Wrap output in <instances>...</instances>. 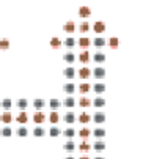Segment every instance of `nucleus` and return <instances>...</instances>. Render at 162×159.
<instances>
[{
  "mask_svg": "<svg viewBox=\"0 0 162 159\" xmlns=\"http://www.w3.org/2000/svg\"><path fill=\"white\" fill-rule=\"evenodd\" d=\"M79 106H80V107H90V106H91V101L87 99V98H80V99H79Z\"/></svg>",
  "mask_w": 162,
  "mask_h": 159,
  "instance_id": "obj_22",
  "label": "nucleus"
},
{
  "mask_svg": "<svg viewBox=\"0 0 162 159\" xmlns=\"http://www.w3.org/2000/svg\"><path fill=\"white\" fill-rule=\"evenodd\" d=\"M63 120H65L66 123L71 124V123H74V121H76V115H74L73 112H68V114H65V117H63Z\"/></svg>",
  "mask_w": 162,
  "mask_h": 159,
  "instance_id": "obj_8",
  "label": "nucleus"
},
{
  "mask_svg": "<svg viewBox=\"0 0 162 159\" xmlns=\"http://www.w3.org/2000/svg\"><path fill=\"white\" fill-rule=\"evenodd\" d=\"M8 47H10V41L8 39H2V41H0V49H8Z\"/></svg>",
  "mask_w": 162,
  "mask_h": 159,
  "instance_id": "obj_36",
  "label": "nucleus"
},
{
  "mask_svg": "<svg viewBox=\"0 0 162 159\" xmlns=\"http://www.w3.org/2000/svg\"><path fill=\"white\" fill-rule=\"evenodd\" d=\"M63 60H65V61H68V63H73V61L76 60V55H74L73 52H68V54H65V55H63Z\"/></svg>",
  "mask_w": 162,
  "mask_h": 159,
  "instance_id": "obj_13",
  "label": "nucleus"
},
{
  "mask_svg": "<svg viewBox=\"0 0 162 159\" xmlns=\"http://www.w3.org/2000/svg\"><path fill=\"white\" fill-rule=\"evenodd\" d=\"M0 120H2L3 123H11L13 117H11V114H10V112H5V114H2V117H0Z\"/></svg>",
  "mask_w": 162,
  "mask_h": 159,
  "instance_id": "obj_18",
  "label": "nucleus"
},
{
  "mask_svg": "<svg viewBox=\"0 0 162 159\" xmlns=\"http://www.w3.org/2000/svg\"><path fill=\"white\" fill-rule=\"evenodd\" d=\"M63 104H65V107H69V109H71V107H74V106H76V101H74L73 96H68Z\"/></svg>",
  "mask_w": 162,
  "mask_h": 159,
  "instance_id": "obj_11",
  "label": "nucleus"
},
{
  "mask_svg": "<svg viewBox=\"0 0 162 159\" xmlns=\"http://www.w3.org/2000/svg\"><path fill=\"white\" fill-rule=\"evenodd\" d=\"M63 148H65L66 151H73V150L76 148V145H74L73 142H68V143H65V147H63Z\"/></svg>",
  "mask_w": 162,
  "mask_h": 159,
  "instance_id": "obj_37",
  "label": "nucleus"
},
{
  "mask_svg": "<svg viewBox=\"0 0 162 159\" xmlns=\"http://www.w3.org/2000/svg\"><path fill=\"white\" fill-rule=\"evenodd\" d=\"M93 106H95V107H98V109H101V107H104V106H105V101H104L102 98H96V99L93 101Z\"/></svg>",
  "mask_w": 162,
  "mask_h": 159,
  "instance_id": "obj_20",
  "label": "nucleus"
},
{
  "mask_svg": "<svg viewBox=\"0 0 162 159\" xmlns=\"http://www.w3.org/2000/svg\"><path fill=\"white\" fill-rule=\"evenodd\" d=\"M19 123H25L27 120H29V117H27V114L25 112H20L19 115H17V118H16Z\"/></svg>",
  "mask_w": 162,
  "mask_h": 159,
  "instance_id": "obj_26",
  "label": "nucleus"
},
{
  "mask_svg": "<svg viewBox=\"0 0 162 159\" xmlns=\"http://www.w3.org/2000/svg\"><path fill=\"white\" fill-rule=\"evenodd\" d=\"M93 136H95V137H98V139H101V137H104V136H105V131H104V129H101V128H98V129H95V131H93Z\"/></svg>",
  "mask_w": 162,
  "mask_h": 159,
  "instance_id": "obj_23",
  "label": "nucleus"
},
{
  "mask_svg": "<svg viewBox=\"0 0 162 159\" xmlns=\"http://www.w3.org/2000/svg\"><path fill=\"white\" fill-rule=\"evenodd\" d=\"M93 60L96 61V63H104V60H105V55L102 52H96L93 55Z\"/></svg>",
  "mask_w": 162,
  "mask_h": 159,
  "instance_id": "obj_7",
  "label": "nucleus"
},
{
  "mask_svg": "<svg viewBox=\"0 0 162 159\" xmlns=\"http://www.w3.org/2000/svg\"><path fill=\"white\" fill-rule=\"evenodd\" d=\"M79 44H80L82 47H88V46H90V39H88V38H80V39H79Z\"/></svg>",
  "mask_w": 162,
  "mask_h": 159,
  "instance_id": "obj_34",
  "label": "nucleus"
},
{
  "mask_svg": "<svg viewBox=\"0 0 162 159\" xmlns=\"http://www.w3.org/2000/svg\"><path fill=\"white\" fill-rule=\"evenodd\" d=\"M93 29H95V32H96V33H104V30H105V25H104L102 20H98V22L93 25Z\"/></svg>",
  "mask_w": 162,
  "mask_h": 159,
  "instance_id": "obj_4",
  "label": "nucleus"
},
{
  "mask_svg": "<svg viewBox=\"0 0 162 159\" xmlns=\"http://www.w3.org/2000/svg\"><path fill=\"white\" fill-rule=\"evenodd\" d=\"M90 134H91V132H90L88 129H82L80 132H79V136H80V137H83V139H85V137H88Z\"/></svg>",
  "mask_w": 162,
  "mask_h": 159,
  "instance_id": "obj_41",
  "label": "nucleus"
},
{
  "mask_svg": "<svg viewBox=\"0 0 162 159\" xmlns=\"http://www.w3.org/2000/svg\"><path fill=\"white\" fill-rule=\"evenodd\" d=\"M110 47H112V49H117V47H118V39L117 38L110 39Z\"/></svg>",
  "mask_w": 162,
  "mask_h": 159,
  "instance_id": "obj_40",
  "label": "nucleus"
},
{
  "mask_svg": "<svg viewBox=\"0 0 162 159\" xmlns=\"http://www.w3.org/2000/svg\"><path fill=\"white\" fill-rule=\"evenodd\" d=\"M88 29H90L88 22H82L80 24V32H88Z\"/></svg>",
  "mask_w": 162,
  "mask_h": 159,
  "instance_id": "obj_42",
  "label": "nucleus"
},
{
  "mask_svg": "<svg viewBox=\"0 0 162 159\" xmlns=\"http://www.w3.org/2000/svg\"><path fill=\"white\" fill-rule=\"evenodd\" d=\"M79 90L82 93H87L88 90H90V84H80V87H79Z\"/></svg>",
  "mask_w": 162,
  "mask_h": 159,
  "instance_id": "obj_38",
  "label": "nucleus"
},
{
  "mask_svg": "<svg viewBox=\"0 0 162 159\" xmlns=\"http://www.w3.org/2000/svg\"><path fill=\"white\" fill-rule=\"evenodd\" d=\"M66 159H74V157H66Z\"/></svg>",
  "mask_w": 162,
  "mask_h": 159,
  "instance_id": "obj_46",
  "label": "nucleus"
},
{
  "mask_svg": "<svg viewBox=\"0 0 162 159\" xmlns=\"http://www.w3.org/2000/svg\"><path fill=\"white\" fill-rule=\"evenodd\" d=\"M93 76L96 79H104L105 77V70L104 68H96V70H93Z\"/></svg>",
  "mask_w": 162,
  "mask_h": 159,
  "instance_id": "obj_1",
  "label": "nucleus"
},
{
  "mask_svg": "<svg viewBox=\"0 0 162 159\" xmlns=\"http://www.w3.org/2000/svg\"><path fill=\"white\" fill-rule=\"evenodd\" d=\"M16 107H17V109H20V110H24V109L29 107V101L24 99V98H20V99H17V101H16Z\"/></svg>",
  "mask_w": 162,
  "mask_h": 159,
  "instance_id": "obj_3",
  "label": "nucleus"
},
{
  "mask_svg": "<svg viewBox=\"0 0 162 159\" xmlns=\"http://www.w3.org/2000/svg\"><path fill=\"white\" fill-rule=\"evenodd\" d=\"M11 134H13L11 128H8V126H6V128H2V136H3V137H10Z\"/></svg>",
  "mask_w": 162,
  "mask_h": 159,
  "instance_id": "obj_31",
  "label": "nucleus"
},
{
  "mask_svg": "<svg viewBox=\"0 0 162 159\" xmlns=\"http://www.w3.org/2000/svg\"><path fill=\"white\" fill-rule=\"evenodd\" d=\"M80 159H88V157H80Z\"/></svg>",
  "mask_w": 162,
  "mask_h": 159,
  "instance_id": "obj_45",
  "label": "nucleus"
},
{
  "mask_svg": "<svg viewBox=\"0 0 162 159\" xmlns=\"http://www.w3.org/2000/svg\"><path fill=\"white\" fill-rule=\"evenodd\" d=\"M44 104H46V102H44L43 99H35V101H33V107L36 109V110H41V109L44 107Z\"/></svg>",
  "mask_w": 162,
  "mask_h": 159,
  "instance_id": "obj_14",
  "label": "nucleus"
},
{
  "mask_svg": "<svg viewBox=\"0 0 162 159\" xmlns=\"http://www.w3.org/2000/svg\"><path fill=\"white\" fill-rule=\"evenodd\" d=\"M95 159H104V157H95Z\"/></svg>",
  "mask_w": 162,
  "mask_h": 159,
  "instance_id": "obj_44",
  "label": "nucleus"
},
{
  "mask_svg": "<svg viewBox=\"0 0 162 159\" xmlns=\"http://www.w3.org/2000/svg\"><path fill=\"white\" fill-rule=\"evenodd\" d=\"M11 104H13V102H11V99H8V98H6V99H3V101H2V104H0V106H2V109L8 110V109H11Z\"/></svg>",
  "mask_w": 162,
  "mask_h": 159,
  "instance_id": "obj_24",
  "label": "nucleus"
},
{
  "mask_svg": "<svg viewBox=\"0 0 162 159\" xmlns=\"http://www.w3.org/2000/svg\"><path fill=\"white\" fill-rule=\"evenodd\" d=\"M105 148V145H104V142H101V140H98L96 143H95V150L96 151H102Z\"/></svg>",
  "mask_w": 162,
  "mask_h": 159,
  "instance_id": "obj_32",
  "label": "nucleus"
},
{
  "mask_svg": "<svg viewBox=\"0 0 162 159\" xmlns=\"http://www.w3.org/2000/svg\"><path fill=\"white\" fill-rule=\"evenodd\" d=\"M93 46L96 47V49H101V47L105 46V39L104 38H95L93 39Z\"/></svg>",
  "mask_w": 162,
  "mask_h": 159,
  "instance_id": "obj_5",
  "label": "nucleus"
},
{
  "mask_svg": "<svg viewBox=\"0 0 162 159\" xmlns=\"http://www.w3.org/2000/svg\"><path fill=\"white\" fill-rule=\"evenodd\" d=\"M51 136H52V137H58V136H60V129H58L57 126H52V128H51Z\"/></svg>",
  "mask_w": 162,
  "mask_h": 159,
  "instance_id": "obj_35",
  "label": "nucleus"
},
{
  "mask_svg": "<svg viewBox=\"0 0 162 159\" xmlns=\"http://www.w3.org/2000/svg\"><path fill=\"white\" fill-rule=\"evenodd\" d=\"M60 44H61V41H60L58 38H52V39H51V46L54 47V49H58Z\"/></svg>",
  "mask_w": 162,
  "mask_h": 159,
  "instance_id": "obj_28",
  "label": "nucleus"
},
{
  "mask_svg": "<svg viewBox=\"0 0 162 159\" xmlns=\"http://www.w3.org/2000/svg\"><path fill=\"white\" fill-rule=\"evenodd\" d=\"M93 90H95V93L101 95V93L105 92V85H104V84H95V85H93Z\"/></svg>",
  "mask_w": 162,
  "mask_h": 159,
  "instance_id": "obj_9",
  "label": "nucleus"
},
{
  "mask_svg": "<svg viewBox=\"0 0 162 159\" xmlns=\"http://www.w3.org/2000/svg\"><path fill=\"white\" fill-rule=\"evenodd\" d=\"M74 29H76V25H74L73 20H69V22H66L65 25H63V30L68 32V33H73V32H74Z\"/></svg>",
  "mask_w": 162,
  "mask_h": 159,
  "instance_id": "obj_6",
  "label": "nucleus"
},
{
  "mask_svg": "<svg viewBox=\"0 0 162 159\" xmlns=\"http://www.w3.org/2000/svg\"><path fill=\"white\" fill-rule=\"evenodd\" d=\"M33 134H35V137H43V136H44V129L38 126V128L33 129Z\"/></svg>",
  "mask_w": 162,
  "mask_h": 159,
  "instance_id": "obj_27",
  "label": "nucleus"
},
{
  "mask_svg": "<svg viewBox=\"0 0 162 159\" xmlns=\"http://www.w3.org/2000/svg\"><path fill=\"white\" fill-rule=\"evenodd\" d=\"M90 13H91V10L87 8V6H83V8L79 10V16L80 17H87V16H90Z\"/></svg>",
  "mask_w": 162,
  "mask_h": 159,
  "instance_id": "obj_19",
  "label": "nucleus"
},
{
  "mask_svg": "<svg viewBox=\"0 0 162 159\" xmlns=\"http://www.w3.org/2000/svg\"><path fill=\"white\" fill-rule=\"evenodd\" d=\"M63 44H65V46L68 47V49H73V47L76 46V39H74V38H66Z\"/></svg>",
  "mask_w": 162,
  "mask_h": 159,
  "instance_id": "obj_16",
  "label": "nucleus"
},
{
  "mask_svg": "<svg viewBox=\"0 0 162 159\" xmlns=\"http://www.w3.org/2000/svg\"><path fill=\"white\" fill-rule=\"evenodd\" d=\"M44 118H46L44 114H41V112H36V114L33 115V120H35V123H43V121H44Z\"/></svg>",
  "mask_w": 162,
  "mask_h": 159,
  "instance_id": "obj_15",
  "label": "nucleus"
},
{
  "mask_svg": "<svg viewBox=\"0 0 162 159\" xmlns=\"http://www.w3.org/2000/svg\"><path fill=\"white\" fill-rule=\"evenodd\" d=\"M74 90H76L74 84H65V85H63V92H65V93L73 95V93H74Z\"/></svg>",
  "mask_w": 162,
  "mask_h": 159,
  "instance_id": "obj_10",
  "label": "nucleus"
},
{
  "mask_svg": "<svg viewBox=\"0 0 162 159\" xmlns=\"http://www.w3.org/2000/svg\"><path fill=\"white\" fill-rule=\"evenodd\" d=\"M63 136L68 137V139H73V137L76 136V131H74L73 128H68V129L65 131V132H63Z\"/></svg>",
  "mask_w": 162,
  "mask_h": 159,
  "instance_id": "obj_21",
  "label": "nucleus"
},
{
  "mask_svg": "<svg viewBox=\"0 0 162 159\" xmlns=\"http://www.w3.org/2000/svg\"><path fill=\"white\" fill-rule=\"evenodd\" d=\"M90 70H88V68H82V70H79V76H80V77L82 79H87V77H90Z\"/></svg>",
  "mask_w": 162,
  "mask_h": 159,
  "instance_id": "obj_17",
  "label": "nucleus"
},
{
  "mask_svg": "<svg viewBox=\"0 0 162 159\" xmlns=\"http://www.w3.org/2000/svg\"><path fill=\"white\" fill-rule=\"evenodd\" d=\"M79 121L80 123H88V121H91V117L88 114H82V115H79Z\"/></svg>",
  "mask_w": 162,
  "mask_h": 159,
  "instance_id": "obj_25",
  "label": "nucleus"
},
{
  "mask_svg": "<svg viewBox=\"0 0 162 159\" xmlns=\"http://www.w3.org/2000/svg\"><path fill=\"white\" fill-rule=\"evenodd\" d=\"M79 60L82 61V63H87V61L90 60V55H88V52H82V54H80V57H79Z\"/></svg>",
  "mask_w": 162,
  "mask_h": 159,
  "instance_id": "obj_30",
  "label": "nucleus"
},
{
  "mask_svg": "<svg viewBox=\"0 0 162 159\" xmlns=\"http://www.w3.org/2000/svg\"><path fill=\"white\" fill-rule=\"evenodd\" d=\"M93 121L98 123V124H99V123H104V121H105V115H104L102 112H96V114L93 115Z\"/></svg>",
  "mask_w": 162,
  "mask_h": 159,
  "instance_id": "obj_2",
  "label": "nucleus"
},
{
  "mask_svg": "<svg viewBox=\"0 0 162 159\" xmlns=\"http://www.w3.org/2000/svg\"><path fill=\"white\" fill-rule=\"evenodd\" d=\"M63 74H65V77H68V79H73L74 76H76V71H74V68H66V70L63 71Z\"/></svg>",
  "mask_w": 162,
  "mask_h": 159,
  "instance_id": "obj_12",
  "label": "nucleus"
},
{
  "mask_svg": "<svg viewBox=\"0 0 162 159\" xmlns=\"http://www.w3.org/2000/svg\"><path fill=\"white\" fill-rule=\"evenodd\" d=\"M79 148H80L82 151H87V150H90V145H88V143H85V142H83V143L80 145V147H79Z\"/></svg>",
  "mask_w": 162,
  "mask_h": 159,
  "instance_id": "obj_43",
  "label": "nucleus"
},
{
  "mask_svg": "<svg viewBox=\"0 0 162 159\" xmlns=\"http://www.w3.org/2000/svg\"><path fill=\"white\" fill-rule=\"evenodd\" d=\"M27 134H29L27 128H24V126H22V128H19V129H17V136H19V137H25Z\"/></svg>",
  "mask_w": 162,
  "mask_h": 159,
  "instance_id": "obj_33",
  "label": "nucleus"
},
{
  "mask_svg": "<svg viewBox=\"0 0 162 159\" xmlns=\"http://www.w3.org/2000/svg\"><path fill=\"white\" fill-rule=\"evenodd\" d=\"M49 106H51V109L57 110V109L60 107V101H58V99H51V102H49Z\"/></svg>",
  "mask_w": 162,
  "mask_h": 159,
  "instance_id": "obj_29",
  "label": "nucleus"
},
{
  "mask_svg": "<svg viewBox=\"0 0 162 159\" xmlns=\"http://www.w3.org/2000/svg\"><path fill=\"white\" fill-rule=\"evenodd\" d=\"M49 118H51V121H52V123H57V121H58V114L54 110V112L51 114V117H49Z\"/></svg>",
  "mask_w": 162,
  "mask_h": 159,
  "instance_id": "obj_39",
  "label": "nucleus"
}]
</instances>
